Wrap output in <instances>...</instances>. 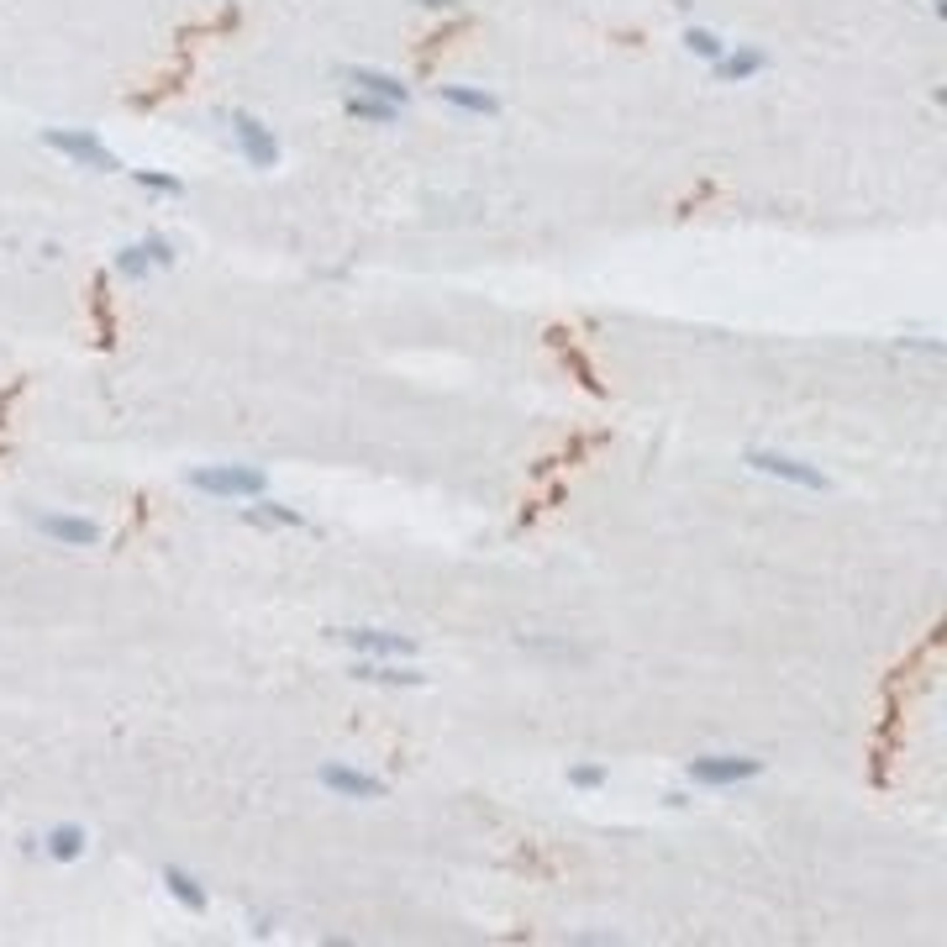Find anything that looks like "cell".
<instances>
[{"label":"cell","instance_id":"obj_4","mask_svg":"<svg viewBox=\"0 0 947 947\" xmlns=\"http://www.w3.org/2000/svg\"><path fill=\"white\" fill-rule=\"evenodd\" d=\"M232 137H237V148H243V158L253 163V169H274L279 163V143H274V132L264 122H253V116H232Z\"/></svg>","mask_w":947,"mask_h":947},{"label":"cell","instance_id":"obj_22","mask_svg":"<svg viewBox=\"0 0 947 947\" xmlns=\"http://www.w3.org/2000/svg\"><path fill=\"white\" fill-rule=\"evenodd\" d=\"M569 785H574V790H595V785H606V768L600 764H590V768H569Z\"/></svg>","mask_w":947,"mask_h":947},{"label":"cell","instance_id":"obj_23","mask_svg":"<svg viewBox=\"0 0 947 947\" xmlns=\"http://www.w3.org/2000/svg\"><path fill=\"white\" fill-rule=\"evenodd\" d=\"M143 247H148V258H153L158 269H163V264H174V247L163 243V237H148V243H143Z\"/></svg>","mask_w":947,"mask_h":947},{"label":"cell","instance_id":"obj_8","mask_svg":"<svg viewBox=\"0 0 947 947\" xmlns=\"http://www.w3.org/2000/svg\"><path fill=\"white\" fill-rule=\"evenodd\" d=\"M348 85L374 95V100H390V106H405V95H411L395 74H374V69H348Z\"/></svg>","mask_w":947,"mask_h":947},{"label":"cell","instance_id":"obj_7","mask_svg":"<svg viewBox=\"0 0 947 947\" xmlns=\"http://www.w3.org/2000/svg\"><path fill=\"white\" fill-rule=\"evenodd\" d=\"M321 785L337 790L342 800H379V794H385V785H379L374 774H358V768H342V764L321 768Z\"/></svg>","mask_w":947,"mask_h":947},{"label":"cell","instance_id":"obj_11","mask_svg":"<svg viewBox=\"0 0 947 947\" xmlns=\"http://www.w3.org/2000/svg\"><path fill=\"white\" fill-rule=\"evenodd\" d=\"M764 53L758 48H737V53H721L716 59V79H727V85H737V79H747V74H758L764 69Z\"/></svg>","mask_w":947,"mask_h":947},{"label":"cell","instance_id":"obj_3","mask_svg":"<svg viewBox=\"0 0 947 947\" xmlns=\"http://www.w3.org/2000/svg\"><path fill=\"white\" fill-rule=\"evenodd\" d=\"M747 463H753L758 474H774V479H785V485L831 489V479H826L822 469H811V463H800V459H785V453H768V448H758V453H747Z\"/></svg>","mask_w":947,"mask_h":947},{"label":"cell","instance_id":"obj_13","mask_svg":"<svg viewBox=\"0 0 947 947\" xmlns=\"http://www.w3.org/2000/svg\"><path fill=\"white\" fill-rule=\"evenodd\" d=\"M163 885L174 889V900H180L184 911H206V889L195 885L184 868H163Z\"/></svg>","mask_w":947,"mask_h":947},{"label":"cell","instance_id":"obj_9","mask_svg":"<svg viewBox=\"0 0 947 947\" xmlns=\"http://www.w3.org/2000/svg\"><path fill=\"white\" fill-rule=\"evenodd\" d=\"M42 532L59 537V543H74V548L100 543V526H95V521H74V516H42Z\"/></svg>","mask_w":947,"mask_h":947},{"label":"cell","instance_id":"obj_14","mask_svg":"<svg viewBox=\"0 0 947 947\" xmlns=\"http://www.w3.org/2000/svg\"><path fill=\"white\" fill-rule=\"evenodd\" d=\"M243 521H253V526H301V511H290V506H274V500H264V506H247Z\"/></svg>","mask_w":947,"mask_h":947},{"label":"cell","instance_id":"obj_15","mask_svg":"<svg viewBox=\"0 0 947 947\" xmlns=\"http://www.w3.org/2000/svg\"><path fill=\"white\" fill-rule=\"evenodd\" d=\"M48 853L59 858V863H74V858L85 853V831H79V826H59V831H48Z\"/></svg>","mask_w":947,"mask_h":947},{"label":"cell","instance_id":"obj_21","mask_svg":"<svg viewBox=\"0 0 947 947\" xmlns=\"http://www.w3.org/2000/svg\"><path fill=\"white\" fill-rule=\"evenodd\" d=\"M132 180L143 184V190H153V195H180V190H184L174 174H153V169H132Z\"/></svg>","mask_w":947,"mask_h":947},{"label":"cell","instance_id":"obj_18","mask_svg":"<svg viewBox=\"0 0 947 947\" xmlns=\"http://www.w3.org/2000/svg\"><path fill=\"white\" fill-rule=\"evenodd\" d=\"M358 679H374V684H422V673L411 669H385V664H358Z\"/></svg>","mask_w":947,"mask_h":947},{"label":"cell","instance_id":"obj_17","mask_svg":"<svg viewBox=\"0 0 947 947\" xmlns=\"http://www.w3.org/2000/svg\"><path fill=\"white\" fill-rule=\"evenodd\" d=\"M548 342H552V348H563V358H569V368L580 374V385H584V390H600V379H595V368H590V364H584V358H580V353L569 348V332H548Z\"/></svg>","mask_w":947,"mask_h":947},{"label":"cell","instance_id":"obj_1","mask_svg":"<svg viewBox=\"0 0 947 947\" xmlns=\"http://www.w3.org/2000/svg\"><path fill=\"white\" fill-rule=\"evenodd\" d=\"M42 143L59 148L63 158H74V163L95 169V174H116V169H122V163L111 158V148H106L100 137H90V132H63V126H53V132H42Z\"/></svg>","mask_w":947,"mask_h":947},{"label":"cell","instance_id":"obj_5","mask_svg":"<svg viewBox=\"0 0 947 947\" xmlns=\"http://www.w3.org/2000/svg\"><path fill=\"white\" fill-rule=\"evenodd\" d=\"M758 774H764L758 758H695V764H690V779H695V785H747V779H758Z\"/></svg>","mask_w":947,"mask_h":947},{"label":"cell","instance_id":"obj_16","mask_svg":"<svg viewBox=\"0 0 947 947\" xmlns=\"http://www.w3.org/2000/svg\"><path fill=\"white\" fill-rule=\"evenodd\" d=\"M90 306H95V321H100V348L116 342V321H111V301H106V279L90 284Z\"/></svg>","mask_w":947,"mask_h":947},{"label":"cell","instance_id":"obj_12","mask_svg":"<svg viewBox=\"0 0 947 947\" xmlns=\"http://www.w3.org/2000/svg\"><path fill=\"white\" fill-rule=\"evenodd\" d=\"M348 116H358V122H379V126H395L400 122V106H390V100H374V95H353L348 100Z\"/></svg>","mask_w":947,"mask_h":947},{"label":"cell","instance_id":"obj_6","mask_svg":"<svg viewBox=\"0 0 947 947\" xmlns=\"http://www.w3.org/2000/svg\"><path fill=\"white\" fill-rule=\"evenodd\" d=\"M342 642L358 647L364 658H411V653H416V642L411 637H400V632H374V627H348Z\"/></svg>","mask_w":947,"mask_h":947},{"label":"cell","instance_id":"obj_20","mask_svg":"<svg viewBox=\"0 0 947 947\" xmlns=\"http://www.w3.org/2000/svg\"><path fill=\"white\" fill-rule=\"evenodd\" d=\"M116 269H122L126 279H143L148 269H153V258H148V247L137 243V247H122V258H116Z\"/></svg>","mask_w":947,"mask_h":947},{"label":"cell","instance_id":"obj_19","mask_svg":"<svg viewBox=\"0 0 947 947\" xmlns=\"http://www.w3.org/2000/svg\"><path fill=\"white\" fill-rule=\"evenodd\" d=\"M684 42H690V53H701V59H710V63L727 53V42H721L716 32H705V27H690L684 32Z\"/></svg>","mask_w":947,"mask_h":947},{"label":"cell","instance_id":"obj_2","mask_svg":"<svg viewBox=\"0 0 947 947\" xmlns=\"http://www.w3.org/2000/svg\"><path fill=\"white\" fill-rule=\"evenodd\" d=\"M190 485L211 489V495H243V500H253V495H264V474L253 463H221V469H195Z\"/></svg>","mask_w":947,"mask_h":947},{"label":"cell","instance_id":"obj_10","mask_svg":"<svg viewBox=\"0 0 947 947\" xmlns=\"http://www.w3.org/2000/svg\"><path fill=\"white\" fill-rule=\"evenodd\" d=\"M442 100H448L453 111H469V116H495V111H500V100L489 90H469V85H442Z\"/></svg>","mask_w":947,"mask_h":947}]
</instances>
